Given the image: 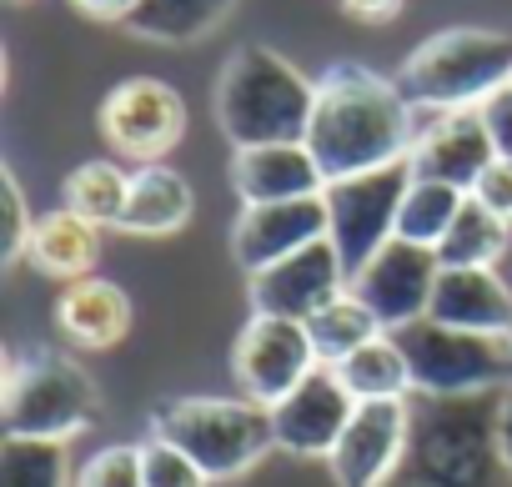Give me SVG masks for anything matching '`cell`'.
Segmentation results:
<instances>
[{"mask_svg":"<svg viewBox=\"0 0 512 487\" xmlns=\"http://www.w3.org/2000/svg\"><path fill=\"white\" fill-rule=\"evenodd\" d=\"M412 141H417V116L397 81H387L367 66H352V61L332 66L317 81L307 151L317 156L327 181L407 161Z\"/></svg>","mask_w":512,"mask_h":487,"instance_id":"cell-1","label":"cell"},{"mask_svg":"<svg viewBox=\"0 0 512 487\" xmlns=\"http://www.w3.org/2000/svg\"><path fill=\"white\" fill-rule=\"evenodd\" d=\"M317 81H307L272 46H236L216 76V126L236 151L307 141Z\"/></svg>","mask_w":512,"mask_h":487,"instance_id":"cell-2","label":"cell"},{"mask_svg":"<svg viewBox=\"0 0 512 487\" xmlns=\"http://www.w3.org/2000/svg\"><path fill=\"white\" fill-rule=\"evenodd\" d=\"M502 392L412 397V457L407 467L442 487H512L497 452Z\"/></svg>","mask_w":512,"mask_h":487,"instance_id":"cell-3","label":"cell"},{"mask_svg":"<svg viewBox=\"0 0 512 487\" xmlns=\"http://www.w3.org/2000/svg\"><path fill=\"white\" fill-rule=\"evenodd\" d=\"M101 417V392L96 377L56 352L36 347L26 357H6V377H0V422L6 437H46V442H71L91 432Z\"/></svg>","mask_w":512,"mask_h":487,"instance_id":"cell-4","label":"cell"},{"mask_svg":"<svg viewBox=\"0 0 512 487\" xmlns=\"http://www.w3.org/2000/svg\"><path fill=\"white\" fill-rule=\"evenodd\" d=\"M151 432L176 442L211 482L241 477L277 447L272 407L251 397H171L151 407Z\"/></svg>","mask_w":512,"mask_h":487,"instance_id":"cell-5","label":"cell"},{"mask_svg":"<svg viewBox=\"0 0 512 487\" xmlns=\"http://www.w3.org/2000/svg\"><path fill=\"white\" fill-rule=\"evenodd\" d=\"M507 81H512V36L482 26H452L427 36L397 71L402 96L427 111H472Z\"/></svg>","mask_w":512,"mask_h":487,"instance_id":"cell-6","label":"cell"},{"mask_svg":"<svg viewBox=\"0 0 512 487\" xmlns=\"http://www.w3.org/2000/svg\"><path fill=\"white\" fill-rule=\"evenodd\" d=\"M397 342L412 367V397H462V392L512 387V337L462 332L417 317L397 332Z\"/></svg>","mask_w":512,"mask_h":487,"instance_id":"cell-7","label":"cell"},{"mask_svg":"<svg viewBox=\"0 0 512 487\" xmlns=\"http://www.w3.org/2000/svg\"><path fill=\"white\" fill-rule=\"evenodd\" d=\"M412 181H417L412 156L392 161V166H377V171H362V176L327 181V191H322L327 236L347 262V277L397 236V211H402V196H407Z\"/></svg>","mask_w":512,"mask_h":487,"instance_id":"cell-8","label":"cell"},{"mask_svg":"<svg viewBox=\"0 0 512 487\" xmlns=\"http://www.w3.org/2000/svg\"><path fill=\"white\" fill-rule=\"evenodd\" d=\"M96 126H101V141L116 156L156 166L186 136V101L161 76H131V81L106 91V101L96 111Z\"/></svg>","mask_w":512,"mask_h":487,"instance_id":"cell-9","label":"cell"},{"mask_svg":"<svg viewBox=\"0 0 512 487\" xmlns=\"http://www.w3.org/2000/svg\"><path fill=\"white\" fill-rule=\"evenodd\" d=\"M317 347L307 337V322H287V317H251L236 342H231V377L241 387V397L277 407L287 392H297L312 372H317Z\"/></svg>","mask_w":512,"mask_h":487,"instance_id":"cell-10","label":"cell"},{"mask_svg":"<svg viewBox=\"0 0 512 487\" xmlns=\"http://www.w3.org/2000/svg\"><path fill=\"white\" fill-rule=\"evenodd\" d=\"M437 272H442V257H437L432 247H417V241L392 236L382 252H372V257L347 277V292H352L387 332H402L407 322L427 317Z\"/></svg>","mask_w":512,"mask_h":487,"instance_id":"cell-11","label":"cell"},{"mask_svg":"<svg viewBox=\"0 0 512 487\" xmlns=\"http://www.w3.org/2000/svg\"><path fill=\"white\" fill-rule=\"evenodd\" d=\"M412 457V397L357 402L342 442L327 457L337 487H387Z\"/></svg>","mask_w":512,"mask_h":487,"instance_id":"cell-12","label":"cell"},{"mask_svg":"<svg viewBox=\"0 0 512 487\" xmlns=\"http://www.w3.org/2000/svg\"><path fill=\"white\" fill-rule=\"evenodd\" d=\"M347 292V262L332 247V236L312 241V247L282 257L267 272L246 277V302L251 317H287V322H307L317 317L332 297Z\"/></svg>","mask_w":512,"mask_h":487,"instance_id":"cell-13","label":"cell"},{"mask_svg":"<svg viewBox=\"0 0 512 487\" xmlns=\"http://www.w3.org/2000/svg\"><path fill=\"white\" fill-rule=\"evenodd\" d=\"M417 116V141H412V171L427 176V181H447L457 191L472 196V186L482 181V171L497 161V146L472 111H427V106H412Z\"/></svg>","mask_w":512,"mask_h":487,"instance_id":"cell-14","label":"cell"},{"mask_svg":"<svg viewBox=\"0 0 512 487\" xmlns=\"http://www.w3.org/2000/svg\"><path fill=\"white\" fill-rule=\"evenodd\" d=\"M322 236H327V201L322 196L241 206L236 221H231V262L251 277V272H267L282 257L312 247Z\"/></svg>","mask_w":512,"mask_h":487,"instance_id":"cell-15","label":"cell"},{"mask_svg":"<svg viewBox=\"0 0 512 487\" xmlns=\"http://www.w3.org/2000/svg\"><path fill=\"white\" fill-rule=\"evenodd\" d=\"M352 412H357V397L342 387L337 367H317L297 392H287L272 407L277 447L292 452V457H332V447L342 442Z\"/></svg>","mask_w":512,"mask_h":487,"instance_id":"cell-16","label":"cell"},{"mask_svg":"<svg viewBox=\"0 0 512 487\" xmlns=\"http://www.w3.org/2000/svg\"><path fill=\"white\" fill-rule=\"evenodd\" d=\"M231 191L241 206H267V201H297L322 196L327 176L307 141H277V146H246L231 156Z\"/></svg>","mask_w":512,"mask_h":487,"instance_id":"cell-17","label":"cell"},{"mask_svg":"<svg viewBox=\"0 0 512 487\" xmlns=\"http://www.w3.org/2000/svg\"><path fill=\"white\" fill-rule=\"evenodd\" d=\"M427 317L462 332L512 337V292L497 277V267H442Z\"/></svg>","mask_w":512,"mask_h":487,"instance_id":"cell-18","label":"cell"},{"mask_svg":"<svg viewBox=\"0 0 512 487\" xmlns=\"http://www.w3.org/2000/svg\"><path fill=\"white\" fill-rule=\"evenodd\" d=\"M131 297L126 287L106 282V277H81V282H66L61 297H56V327L71 347L81 352H106L116 347L126 332H131Z\"/></svg>","mask_w":512,"mask_h":487,"instance_id":"cell-19","label":"cell"},{"mask_svg":"<svg viewBox=\"0 0 512 487\" xmlns=\"http://www.w3.org/2000/svg\"><path fill=\"white\" fill-rule=\"evenodd\" d=\"M26 262L41 277H56L61 287L66 282H81L101 262V226L86 221V216H76V211H66V206L61 211H46V216H36Z\"/></svg>","mask_w":512,"mask_h":487,"instance_id":"cell-20","label":"cell"},{"mask_svg":"<svg viewBox=\"0 0 512 487\" xmlns=\"http://www.w3.org/2000/svg\"><path fill=\"white\" fill-rule=\"evenodd\" d=\"M191 211H196L191 181H186L181 171H171L166 161H156V166L131 171V201H126V216H121L116 231L146 236V241L176 236V231L191 221Z\"/></svg>","mask_w":512,"mask_h":487,"instance_id":"cell-21","label":"cell"},{"mask_svg":"<svg viewBox=\"0 0 512 487\" xmlns=\"http://www.w3.org/2000/svg\"><path fill=\"white\" fill-rule=\"evenodd\" d=\"M231 11H236V0H141L126 31L156 46H196L211 31H221Z\"/></svg>","mask_w":512,"mask_h":487,"instance_id":"cell-22","label":"cell"},{"mask_svg":"<svg viewBox=\"0 0 512 487\" xmlns=\"http://www.w3.org/2000/svg\"><path fill=\"white\" fill-rule=\"evenodd\" d=\"M337 377L357 402L412 397V367H407V352H402L397 332H377L372 342H362L352 357L337 362Z\"/></svg>","mask_w":512,"mask_h":487,"instance_id":"cell-23","label":"cell"},{"mask_svg":"<svg viewBox=\"0 0 512 487\" xmlns=\"http://www.w3.org/2000/svg\"><path fill=\"white\" fill-rule=\"evenodd\" d=\"M126 201H131V171H121L116 161H81L61 181V206L96 226H121Z\"/></svg>","mask_w":512,"mask_h":487,"instance_id":"cell-24","label":"cell"},{"mask_svg":"<svg viewBox=\"0 0 512 487\" xmlns=\"http://www.w3.org/2000/svg\"><path fill=\"white\" fill-rule=\"evenodd\" d=\"M0 487H76L71 442L0 437Z\"/></svg>","mask_w":512,"mask_h":487,"instance_id":"cell-25","label":"cell"},{"mask_svg":"<svg viewBox=\"0 0 512 487\" xmlns=\"http://www.w3.org/2000/svg\"><path fill=\"white\" fill-rule=\"evenodd\" d=\"M507 241H512V226L502 216H492L477 196H467V206L457 211L452 231L442 236V267H497V257L507 252Z\"/></svg>","mask_w":512,"mask_h":487,"instance_id":"cell-26","label":"cell"},{"mask_svg":"<svg viewBox=\"0 0 512 487\" xmlns=\"http://www.w3.org/2000/svg\"><path fill=\"white\" fill-rule=\"evenodd\" d=\"M462 206H467V191H457V186H447V181H427V176H417V181L407 186V196H402L397 236L437 252Z\"/></svg>","mask_w":512,"mask_h":487,"instance_id":"cell-27","label":"cell"},{"mask_svg":"<svg viewBox=\"0 0 512 487\" xmlns=\"http://www.w3.org/2000/svg\"><path fill=\"white\" fill-rule=\"evenodd\" d=\"M377 332H387L352 292H342V297H332L317 317H307V337H312V347H317V362L322 367H337L342 357H352L362 342H372Z\"/></svg>","mask_w":512,"mask_h":487,"instance_id":"cell-28","label":"cell"},{"mask_svg":"<svg viewBox=\"0 0 512 487\" xmlns=\"http://www.w3.org/2000/svg\"><path fill=\"white\" fill-rule=\"evenodd\" d=\"M76 487H146L141 442H111L76 467Z\"/></svg>","mask_w":512,"mask_h":487,"instance_id":"cell-29","label":"cell"},{"mask_svg":"<svg viewBox=\"0 0 512 487\" xmlns=\"http://www.w3.org/2000/svg\"><path fill=\"white\" fill-rule=\"evenodd\" d=\"M141 472H146V487H211V477L166 437H146L141 442Z\"/></svg>","mask_w":512,"mask_h":487,"instance_id":"cell-30","label":"cell"},{"mask_svg":"<svg viewBox=\"0 0 512 487\" xmlns=\"http://www.w3.org/2000/svg\"><path fill=\"white\" fill-rule=\"evenodd\" d=\"M0 206H6V236H0V262H6V272H16L31 252V231H36V216L26 206V191L16 181V171L6 166L0 171Z\"/></svg>","mask_w":512,"mask_h":487,"instance_id":"cell-31","label":"cell"},{"mask_svg":"<svg viewBox=\"0 0 512 487\" xmlns=\"http://www.w3.org/2000/svg\"><path fill=\"white\" fill-rule=\"evenodd\" d=\"M472 196H477L492 216H502V221L512 226V156H497V161L482 171V181L472 186Z\"/></svg>","mask_w":512,"mask_h":487,"instance_id":"cell-32","label":"cell"},{"mask_svg":"<svg viewBox=\"0 0 512 487\" xmlns=\"http://www.w3.org/2000/svg\"><path fill=\"white\" fill-rule=\"evenodd\" d=\"M477 116H482V126H487V136H492L497 156H512V81H507V86H497V91L477 106Z\"/></svg>","mask_w":512,"mask_h":487,"instance_id":"cell-33","label":"cell"},{"mask_svg":"<svg viewBox=\"0 0 512 487\" xmlns=\"http://www.w3.org/2000/svg\"><path fill=\"white\" fill-rule=\"evenodd\" d=\"M337 6H342L352 21H362V26H392V21L402 16L407 0H337Z\"/></svg>","mask_w":512,"mask_h":487,"instance_id":"cell-34","label":"cell"},{"mask_svg":"<svg viewBox=\"0 0 512 487\" xmlns=\"http://www.w3.org/2000/svg\"><path fill=\"white\" fill-rule=\"evenodd\" d=\"M136 6L141 0H71V11H81L86 21H106V26H126Z\"/></svg>","mask_w":512,"mask_h":487,"instance_id":"cell-35","label":"cell"},{"mask_svg":"<svg viewBox=\"0 0 512 487\" xmlns=\"http://www.w3.org/2000/svg\"><path fill=\"white\" fill-rule=\"evenodd\" d=\"M497 452L512 472V387H502V412H497Z\"/></svg>","mask_w":512,"mask_h":487,"instance_id":"cell-36","label":"cell"},{"mask_svg":"<svg viewBox=\"0 0 512 487\" xmlns=\"http://www.w3.org/2000/svg\"><path fill=\"white\" fill-rule=\"evenodd\" d=\"M387 487H442V482H432V477H422V472H412V467H402Z\"/></svg>","mask_w":512,"mask_h":487,"instance_id":"cell-37","label":"cell"}]
</instances>
